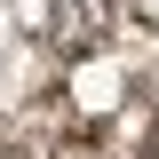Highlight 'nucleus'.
Listing matches in <instances>:
<instances>
[{"label":"nucleus","instance_id":"obj_1","mask_svg":"<svg viewBox=\"0 0 159 159\" xmlns=\"http://www.w3.org/2000/svg\"><path fill=\"white\" fill-rule=\"evenodd\" d=\"M111 16H119V0H48V48L64 64L96 56L103 40H111Z\"/></svg>","mask_w":159,"mask_h":159},{"label":"nucleus","instance_id":"obj_2","mask_svg":"<svg viewBox=\"0 0 159 159\" xmlns=\"http://www.w3.org/2000/svg\"><path fill=\"white\" fill-rule=\"evenodd\" d=\"M135 24H143V32H159V0H135Z\"/></svg>","mask_w":159,"mask_h":159},{"label":"nucleus","instance_id":"obj_3","mask_svg":"<svg viewBox=\"0 0 159 159\" xmlns=\"http://www.w3.org/2000/svg\"><path fill=\"white\" fill-rule=\"evenodd\" d=\"M143 151H151V159H159V119H151V135H143Z\"/></svg>","mask_w":159,"mask_h":159}]
</instances>
